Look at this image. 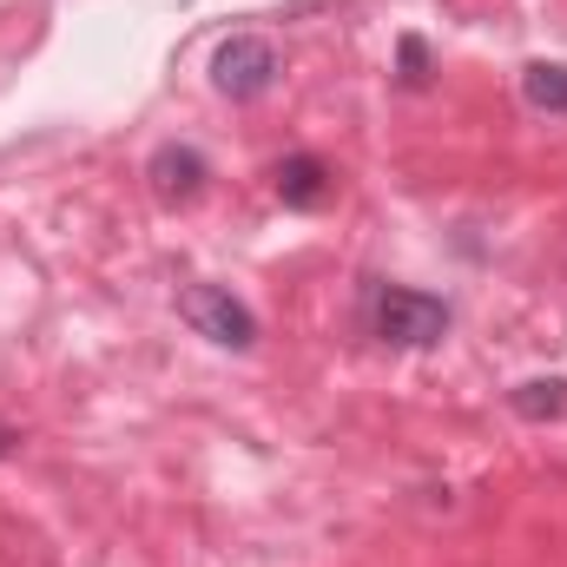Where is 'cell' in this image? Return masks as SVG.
Segmentation results:
<instances>
[{"label": "cell", "instance_id": "obj_1", "mask_svg": "<svg viewBox=\"0 0 567 567\" xmlns=\"http://www.w3.org/2000/svg\"><path fill=\"white\" fill-rule=\"evenodd\" d=\"M449 323H455V310L435 290H410V284H383V278L363 284V330L390 350H429V343L449 337Z\"/></svg>", "mask_w": 567, "mask_h": 567}, {"label": "cell", "instance_id": "obj_2", "mask_svg": "<svg viewBox=\"0 0 567 567\" xmlns=\"http://www.w3.org/2000/svg\"><path fill=\"white\" fill-rule=\"evenodd\" d=\"M178 317L218 350H251L258 343V317H251L245 297H231V284H185L178 290Z\"/></svg>", "mask_w": 567, "mask_h": 567}, {"label": "cell", "instance_id": "obj_3", "mask_svg": "<svg viewBox=\"0 0 567 567\" xmlns=\"http://www.w3.org/2000/svg\"><path fill=\"white\" fill-rule=\"evenodd\" d=\"M278 86V47L265 40V33H231V40H218V53H212V93L218 100H265Z\"/></svg>", "mask_w": 567, "mask_h": 567}, {"label": "cell", "instance_id": "obj_4", "mask_svg": "<svg viewBox=\"0 0 567 567\" xmlns=\"http://www.w3.org/2000/svg\"><path fill=\"white\" fill-rule=\"evenodd\" d=\"M205 178H212V158L198 152V145H185V140H172V145H158L152 158H145V185H152V198L158 205H192L198 192H205Z\"/></svg>", "mask_w": 567, "mask_h": 567}, {"label": "cell", "instance_id": "obj_5", "mask_svg": "<svg viewBox=\"0 0 567 567\" xmlns=\"http://www.w3.org/2000/svg\"><path fill=\"white\" fill-rule=\"evenodd\" d=\"M271 192H278L290 212H317V205H330V192H337V172L317 158V152H290L271 165Z\"/></svg>", "mask_w": 567, "mask_h": 567}, {"label": "cell", "instance_id": "obj_6", "mask_svg": "<svg viewBox=\"0 0 567 567\" xmlns=\"http://www.w3.org/2000/svg\"><path fill=\"white\" fill-rule=\"evenodd\" d=\"M508 410L522 423H561L567 416V377H528L508 390Z\"/></svg>", "mask_w": 567, "mask_h": 567}, {"label": "cell", "instance_id": "obj_7", "mask_svg": "<svg viewBox=\"0 0 567 567\" xmlns=\"http://www.w3.org/2000/svg\"><path fill=\"white\" fill-rule=\"evenodd\" d=\"M522 100L535 113H567V60H528L522 66Z\"/></svg>", "mask_w": 567, "mask_h": 567}, {"label": "cell", "instance_id": "obj_8", "mask_svg": "<svg viewBox=\"0 0 567 567\" xmlns=\"http://www.w3.org/2000/svg\"><path fill=\"white\" fill-rule=\"evenodd\" d=\"M429 73H435V60H429V40H423V33H403V40H396V80H403L410 93H423Z\"/></svg>", "mask_w": 567, "mask_h": 567}, {"label": "cell", "instance_id": "obj_9", "mask_svg": "<svg viewBox=\"0 0 567 567\" xmlns=\"http://www.w3.org/2000/svg\"><path fill=\"white\" fill-rule=\"evenodd\" d=\"M323 7H343V0H290L284 20H310V13H323Z\"/></svg>", "mask_w": 567, "mask_h": 567}, {"label": "cell", "instance_id": "obj_10", "mask_svg": "<svg viewBox=\"0 0 567 567\" xmlns=\"http://www.w3.org/2000/svg\"><path fill=\"white\" fill-rule=\"evenodd\" d=\"M7 455H20V429L0 423V462H7Z\"/></svg>", "mask_w": 567, "mask_h": 567}]
</instances>
